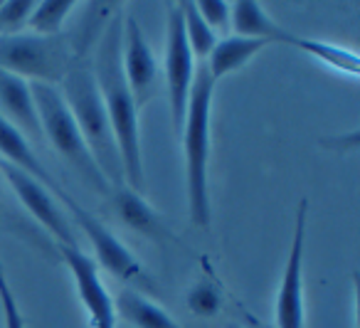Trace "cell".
Segmentation results:
<instances>
[{
	"instance_id": "cell-1",
	"label": "cell",
	"mask_w": 360,
	"mask_h": 328,
	"mask_svg": "<svg viewBox=\"0 0 360 328\" xmlns=\"http://www.w3.org/2000/svg\"><path fill=\"white\" fill-rule=\"evenodd\" d=\"M121 40H124V18L114 15V20L101 27L99 32L91 70H94L96 89H99L111 131H114L121 170H124V183L131 190L141 193L146 188L143 144H141L139 121L141 109L136 106L134 94H131L129 84H126L124 67H121Z\"/></svg>"
},
{
	"instance_id": "cell-2",
	"label": "cell",
	"mask_w": 360,
	"mask_h": 328,
	"mask_svg": "<svg viewBox=\"0 0 360 328\" xmlns=\"http://www.w3.org/2000/svg\"><path fill=\"white\" fill-rule=\"evenodd\" d=\"M217 82L207 75L205 65L195 72L186 121L180 129V144L186 156L188 213L193 225L207 229L212 220L210 208V149H212V99Z\"/></svg>"
},
{
	"instance_id": "cell-3",
	"label": "cell",
	"mask_w": 360,
	"mask_h": 328,
	"mask_svg": "<svg viewBox=\"0 0 360 328\" xmlns=\"http://www.w3.org/2000/svg\"><path fill=\"white\" fill-rule=\"evenodd\" d=\"M57 89H60L67 109L75 116L77 126H79L94 160L99 163L104 178L109 180L111 188L121 185L124 183V170H121L119 149H116L114 131H111L104 101H101L99 89H96L91 57L86 55V50H75L70 67H67Z\"/></svg>"
},
{
	"instance_id": "cell-4",
	"label": "cell",
	"mask_w": 360,
	"mask_h": 328,
	"mask_svg": "<svg viewBox=\"0 0 360 328\" xmlns=\"http://www.w3.org/2000/svg\"><path fill=\"white\" fill-rule=\"evenodd\" d=\"M32 96H35V109L37 119H40V129L52 144V149L60 153V158L94 190L96 195L109 198L111 185L104 178L99 163L91 156L89 146H86L84 136H82L79 126H77L72 111L67 109L65 99H62L60 89L52 84H42V82H30Z\"/></svg>"
},
{
	"instance_id": "cell-5",
	"label": "cell",
	"mask_w": 360,
	"mask_h": 328,
	"mask_svg": "<svg viewBox=\"0 0 360 328\" xmlns=\"http://www.w3.org/2000/svg\"><path fill=\"white\" fill-rule=\"evenodd\" d=\"M72 55L75 50L65 35H0V70L27 82L60 87Z\"/></svg>"
},
{
	"instance_id": "cell-6",
	"label": "cell",
	"mask_w": 360,
	"mask_h": 328,
	"mask_svg": "<svg viewBox=\"0 0 360 328\" xmlns=\"http://www.w3.org/2000/svg\"><path fill=\"white\" fill-rule=\"evenodd\" d=\"M62 208L70 210L75 225L86 234L91 249H94V262L101 264L109 274H114L116 279L131 284V289H143V294L148 289H153V279L146 272V267L141 264V259L101 222L96 215H91L89 210H84L70 193L65 198H60Z\"/></svg>"
},
{
	"instance_id": "cell-7",
	"label": "cell",
	"mask_w": 360,
	"mask_h": 328,
	"mask_svg": "<svg viewBox=\"0 0 360 328\" xmlns=\"http://www.w3.org/2000/svg\"><path fill=\"white\" fill-rule=\"evenodd\" d=\"M309 232V200H301L296 208L294 237L289 257L284 264L279 289L274 298V328H306V301H304V252Z\"/></svg>"
},
{
	"instance_id": "cell-8",
	"label": "cell",
	"mask_w": 360,
	"mask_h": 328,
	"mask_svg": "<svg viewBox=\"0 0 360 328\" xmlns=\"http://www.w3.org/2000/svg\"><path fill=\"white\" fill-rule=\"evenodd\" d=\"M0 178H6V183L11 185V190L22 203V208L37 220L40 227H45L55 237L57 244H79L65 208L47 185H42L40 180H35L25 170L15 168L6 160H0Z\"/></svg>"
},
{
	"instance_id": "cell-9",
	"label": "cell",
	"mask_w": 360,
	"mask_h": 328,
	"mask_svg": "<svg viewBox=\"0 0 360 328\" xmlns=\"http://www.w3.org/2000/svg\"><path fill=\"white\" fill-rule=\"evenodd\" d=\"M57 252H60L65 267L70 269L77 298H79L86 316H89V326L116 328L119 316H116L114 296L106 289L104 279L99 274V264L94 262V257H89L79 244H57Z\"/></svg>"
},
{
	"instance_id": "cell-10",
	"label": "cell",
	"mask_w": 360,
	"mask_h": 328,
	"mask_svg": "<svg viewBox=\"0 0 360 328\" xmlns=\"http://www.w3.org/2000/svg\"><path fill=\"white\" fill-rule=\"evenodd\" d=\"M193 82H195V57L186 42L180 11L173 6L168 13V37H165V87H168L170 121L178 136L186 121Z\"/></svg>"
},
{
	"instance_id": "cell-11",
	"label": "cell",
	"mask_w": 360,
	"mask_h": 328,
	"mask_svg": "<svg viewBox=\"0 0 360 328\" xmlns=\"http://www.w3.org/2000/svg\"><path fill=\"white\" fill-rule=\"evenodd\" d=\"M121 67H124L126 84H129L134 101L139 109H143L153 99L158 89L160 67L150 50L148 40L143 35V27L136 20V15H126L124 20V40H121Z\"/></svg>"
},
{
	"instance_id": "cell-12",
	"label": "cell",
	"mask_w": 360,
	"mask_h": 328,
	"mask_svg": "<svg viewBox=\"0 0 360 328\" xmlns=\"http://www.w3.org/2000/svg\"><path fill=\"white\" fill-rule=\"evenodd\" d=\"M109 203H111V208H114L116 217H119L129 229H134V232L143 234L146 239L158 242V244L175 242V234L168 229V225L163 222V217L150 208V203L143 198V195L131 190L126 183L111 188Z\"/></svg>"
},
{
	"instance_id": "cell-13",
	"label": "cell",
	"mask_w": 360,
	"mask_h": 328,
	"mask_svg": "<svg viewBox=\"0 0 360 328\" xmlns=\"http://www.w3.org/2000/svg\"><path fill=\"white\" fill-rule=\"evenodd\" d=\"M0 116H6L25 139H42L30 82L0 70Z\"/></svg>"
},
{
	"instance_id": "cell-14",
	"label": "cell",
	"mask_w": 360,
	"mask_h": 328,
	"mask_svg": "<svg viewBox=\"0 0 360 328\" xmlns=\"http://www.w3.org/2000/svg\"><path fill=\"white\" fill-rule=\"evenodd\" d=\"M0 160H6V163L15 165V168L25 170V173L32 175L35 180H40L42 185H47V188L55 193V198H65L67 195V190L62 188L50 175V170L45 168V163H42V158L35 153L30 141H27L6 116H0Z\"/></svg>"
},
{
	"instance_id": "cell-15",
	"label": "cell",
	"mask_w": 360,
	"mask_h": 328,
	"mask_svg": "<svg viewBox=\"0 0 360 328\" xmlns=\"http://www.w3.org/2000/svg\"><path fill=\"white\" fill-rule=\"evenodd\" d=\"M114 306L116 316H121L134 328H183L163 306H158L148 294L139 289H121L114 296Z\"/></svg>"
},
{
	"instance_id": "cell-16",
	"label": "cell",
	"mask_w": 360,
	"mask_h": 328,
	"mask_svg": "<svg viewBox=\"0 0 360 328\" xmlns=\"http://www.w3.org/2000/svg\"><path fill=\"white\" fill-rule=\"evenodd\" d=\"M266 45H269V42L257 40V37H242V35L222 37V40H217L215 50L210 52V57H207V62H205L207 75L215 82H220L222 77L232 75V72L250 65Z\"/></svg>"
},
{
	"instance_id": "cell-17",
	"label": "cell",
	"mask_w": 360,
	"mask_h": 328,
	"mask_svg": "<svg viewBox=\"0 0 360 328\" xmlns=\"http://www.w3.org/2000/svg\"><path fill=\"white\" fill-rule=\"evenodd\" d=\"M230 27L235 35L257 37V40L281 42L286 27H281L274 18L266 13V8L255 0H237L230 3Z\"/></svg>"
},
{
	"instance_id": "cell-18",
	"label": "cell",
	"mask_w": 360,
	"mask_h": 328,
	"mask_svg": "<svg viewBox=\"0 0 360 328\" xmlns=\"http://www.w3.org/2000/svg\"><path fill=\"white\" fill-rule=\"evenodd\" d=\"M281 45L296 47V50H301V52H306V55H311L314 60L323 62V65L330 67V70L340 72V75L353 77V80L358 77V72H360L358 55H355L353 50H345V47L330 45V42L314 40V37L296 35V32H291V30L284 32V37H281Z\"/></svg>"
},
{
	"instance_id": "cell-19",
	"label": "cell",
	"mask_w": 360,
	"mask_h": 328,
	"mask_svg": "<svg viewBox=\"0 0 360 328\" xmlns=\"http://www.w3.org/2000/svg\"><path fill=\"white\" fill-rule=\"evenodd\" d=\"M175 8L180 11V18H183L186 42H188V47H191L193 57L207 62L210 52L215 50V45H217V35L210 30V27H207V23L200 18V13H198V8H195V3H193V0H183V3H178Z\"/></svg>"
},
{
	"instance_id": "cell-20",
	"label": "cell",
	"mask_w": 360,
	"mask_h": 328,
	"mask_svg": "<svg viewBox=\"0 0 360 328\" xmlns=\"http://www.w3.org/2000/svg\"><path fill=\"white\" fill-rule=\"evenodd\" d=\"M77 0H35L32 15L27 20V30L32 35H62L67 18L75 13Z\"/></svg>"
},
{
	"instance_id": "cell-21",
	"label": "cell",
	"mask_w": 360,
	"mask_h": 328,
	"mask_svg": "<svg viewBox=\"0 0 360 328\" xmlns=\"http://www.w3.org/2000/svg\"><path fill=\"white\" fill-rule=\"evenodd\" d=\"M186 306L193 316L212 318L222 311V306H225V294H222V289L217 286L215 282H210V279H200V282L188 291Z\"/></svg>"
},
{
	"instance_id": "cell-22",
	"label": "cell",
	"mask_w": 360,
	"mask_h": 328,
	"mask_svg": "<svg viewBox=\"0 0 360 328\" xmlns=\"http://www.w3.org/2000/svg\"><path fill=\"white\" fill-rule=\"evenodd\" d=\"M32 8H35V0H6V3H0V35L25 32Z\"/></svg>"
},
{
	"instance_id": "cell-23",
	"label": "cell",
	"mask_w": 360,
	"mask_h": 328,
	"mask_svg": "<svg viewBox=\"0 0 360 328\" xmlns=\"http://www.w3.org/2000/svg\"><path fill=\"white\" fill-rule=\"evenodd\" d=\"M0 308H3V316H6V328H25V316H22L20 303H18L15 294L11 289L3 262H0Z\"/></svg>"
},
{
	"instance_id": "cell-24",
	"label": "cell",
	"mask_w": 360,
	"mask_h": 328,
	"mask_svg": "<svg viewBox=\"0 0 360 328\" xmlns=\"http://www.w3.org/2000/svg\"><path fill=\"white\" fill-rule=\"evenodd\" d=\"M195 8L215 35L230 27V3L227 0H200V3H195Z\"/></svg>"
},
{
	"instance_id": "cell-25",
	"label": "cell",
	"mask_w": 360,
	"mask_h": 328,
	"mask_svg": "<svg viewBox=\"0 0 360 328\" xmlns=\"http://www.w3.org/2000/svg\"><path fill=\"white\" fill-rule=\"evenodd\" d=\"M245 328H269V326H262V323L257 321V318L252 316V313H247V326Z\"/></svg>"
},
{
	"instance_id": "cell-26",
	"label": "cell",
	"mask_w": 360,
	"mask_h": 328,
	"mask_svg": "<svg viewBox=\"0 0 360 328\" xmlns=\"http://www.w3.org/2000/svg\"><path fill=\"white\" fill-rule=\"evenodd\" d=\"M225 328H245V326H240V323H227Z\"/></svg>"
},
{
	"instance_id": "cell-27",
	"label": "cell",
	"mask_w": 360,
	"mask_h": 328,
	"mask_svg": "<svg viewBox=\"0 0 360 328\" xmlns=\"http://www.w3.org/2000/svg\"><path fill=\"white\" fill-rule=\"evenodd\" d=\"M0 198H3V178H0Z\"/></svg>"
}]
</instances>
